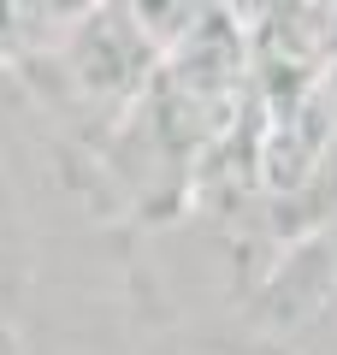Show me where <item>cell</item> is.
I'll return each instance as SVG.
<instances>
[{"instance_id": "1", "label": "cell", "mask_w": 337, "mask_h": 355, "mask_svg": "<svg viewBox=\"0 0 337 355\" xmlns=\"http://www.w3.org/2000/svg\"><path fill=\"white\" fill-rule=\"evenodd\" d=\"M249 83V36L237 30L231 6H213L148 77L154 113L172 142H207L237 119Z\"/></svg>"}, {"instance_id": "2", "label": "cell", "mask_w": 337, "mask_h": 355, "mask_svg": "<svg viewBox=\"0 0 337 355\" xmlns=\"http://www.w3.org/2000/svg\"><path fill=\"white\" fill-rule=\"evenodd\" d=\"M331 142H337V95L331 83L308 89L302 101L278 107L261 130V178L273 190H302L320 178V166L331 160Z\"/></svg>"}, {"instance_id": "3", "label": "cell", "mask_w": 337, "mask_h": 355, "mask_svg": "<svg viewBox=\"0 0 337 355\" xmlns=\"http://www.w3.org/2000/svg\"><path fill=\"white\" fill-rule=\"evenodd\" d=\"M60 53H65V65L77 71V83H83L89 95H142L148 77H154V65H160L137 42V30L119 18L112 0L60 42Z\"/></svg>"}, {"instance_id": "4", "label": "cell", "mask_w": 337, "mask_h": 355, "mask_svg": "<svg viewBox=\"0 0 337 355\" xmlns=\"http://www.w3.org/2000/svg\"><path fill=\"white\" fill-rule=\"evenodd\" d=\"M112 6H119V18H125L130 30H137L142 48H148L154 60H166L219 0H112Z\"/></svg>"}, {"instance_id": "5", "label": "cell", "mask_w": 337, "mask_h": 355, "mask_svg": "<svg viewBox=\"0 0 337 355\" xmlns=\"http://www.w3.org/2000/svg\"><path fill=\"white\" fill-rule=\"evenodd\" d=\"M53 36L42 30L30 0H0V65H24L36 53H48Z\"/></svg>"}, {"instance_id": "6", "label": "cell", "mask_w": 337, "mask_h": 355, "mask_svg": "<svg viewBox=\"0 0 337 355\" xmlns=\"http://www.w3.org/2000/svg\"><path fill=\"white\" fill-rule=\"evenodd\" d=\"M30 6H36L42 30H48V36H53V48H60V42L71 36V30L83 24V18H95L101 6H107V0H30Z\"/></svg>"}, {"instance_id": "7", "label": "cell", "mask_w": 337, "mask_h": 355, "mask_svg": "<svg viewBox=\"0 0 337 355\" xmlns=\"http://www.w3.org/2000/svg\"><path fill=\"white\" fill-rule=\"evenodd\" d=\"M219 6H231V0H219Z\"/></svg>"}]
</instances>
